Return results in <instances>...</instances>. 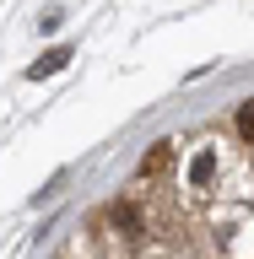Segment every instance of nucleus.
I'll return each mask as SVG.
<instances>
[{
  "label": "nucleus",
  "mask_w": 254,
  "mask_h": 259,
  "mask_svg": "<svg viewBox=\"0 0 254 259\" xmlns=\"http://www.w3.org/2000/svg\"><path fill=\"white\" fill-rule=\"evenodd\" d=\"M108 222H114V232H125V238H141V232H146V216H141V205H130V200L108 205Z\"/></svg>",
  "instance_id": "f257e3e1"
},
{
  "label": "nucleus",
  "mask_w": 254,
  "mask_h": 259,
  "mask_svg": "<svg viewBox=\"0 0 254 259\" xmlns=\"http://www.w3.org/2000/svg\"><path fill=\"white\" fill-rule=\"evenodd\" d=\"M65 65H70V49H49L44 60L27 70V81H44V76H54V70H65Z\"/></svg>",
  "instance_id": "f03ea898"
},
{
  "label": "nucleus",
  "mask_w": 254,
  "mask_h": 259,
  "mask_svg": "<svg viewBox=\"0 0 254 259\" xmlns=\"http://www.w3.org/2000/svg\"><path fill=\"white\" fill-rule=\"evenodd\" d=\"M190 184H195V189H206V184H216V151H200V157L190 162Z\"/></svg>",
  "instance_id": "7ed1b4c3"
},
{
  "label": "nucleus",
  "mask_w": 254,
  "mask_h": 259,
  "mask_svg": "<svg viewBox=\"0 0 254 259\" xmlns=\"http://www.w3.org/2000/svg\"><path fill=\"white\" fill-rule=\"evenodd\" d=\"M168 162H173V146H168V141H157V146H152V151L141 157V173H146V178H157Z\"/></svg>",
  "instance_id": "20e7f679"
},
{
  "label": "nucleus",
  "mask_w": 254,
  "mask_h": 259,
  "mask_svg": "<svg viewBox=\"0 0 254 259\" xmlns=\"http://www.w3.org/2000/svg\"><path fill=\"white\" fill-rule=\"evenodd\" d=\"M233 124H238V135H243V141L254 146V97H249V103H238V113H233Z\"/></svg>",
  "instance_id": "39448f33"
}]
</instances>
